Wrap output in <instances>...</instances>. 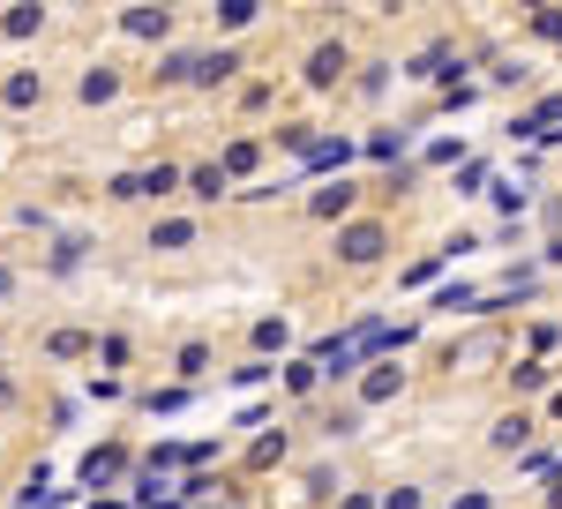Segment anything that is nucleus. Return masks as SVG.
Masks as SVG:
<instances>
[{"label":"nucleus","mask_w":562,"mask_h":509,"mask_svg":"<svg viewBox=\"0 0 562 509\" xmlns=\"http://www.w3.org/2000/svg\"><path fill=\"white\" fill-rule=\"evenodd\" d=\"M383 248H390V233H383V225H352L346 240H338V255H346L352 270H360V262H375Z\"/></svg>","instance_id":"1"},{"label":"nucleus","mask_w":562,"mask_h":509,"mask_svg":"<svg viewBox=\"0 0 562 509\" xmlns=\"http://www.w3.org/2000/svg\"><path fill=\"white\" fill-rule=\"evenodd\" d=\"M307 76H315V83H338V76H346V45H323V53H315V68H307Z\"/></svg>","instance_id":"2"},{"label":"nucleus","mask_w":562,"mask_h":509,"mask_svg":"<svg viewBox=\"0 0 562 509\" xmlns=\"http://www.w3.org/2000/svg\"><path fill=\"white\" fill-rule=\"evenodd\" d=\"M525 434H532V420H525V412H510V420L495 427V450H525Z\"/></svg>","instance_id":"3"},{"label":"nucleus","mask_w":562,"mask_h":509,"mask_svg":"<svg viewBox=\"0 0 562 509\" xmlns=\"http://www.w3.org/2000/svg\"><path fill=\"white\" fill-rule=\"evenodd\" d=\"M562 121V98H548V105H540V113H532V121H518V135H548V127Z\"/></svg>","instance_id":"4"},{"label":"nucleus","mask_w":562,"mask_h":509,"mask_svg":"<svg viewBox=\"0 0 562 509\" xmlns=\"http://www.w3.org/2000/svg\"><path fill=\"white\" fill-rule=\"evenodd\" d=\"M390 389H397V367H383V375H368V382H360V397H368V405H383Z\"/></svg>","instance_id":"5"},{"label":"nucleus","mask_w":562,"mask_h":509,"mask_svg":"<svg viewBox=\"0 0 562 509\" xmlns=\"http://www.w3.org/2000/svg\"><path fill=\"white\" fill-rule=\"evenodd\" d=\"M532 31H540V38H562V15H555V8H540V15H532Z\"/></svg>","instance_id":"6"},{"label":"nucleus","mask_w":562,"mask_h":509,"mask_svg":"<svg viewBox=\"0 0 562 509\" xmlns=\"http://www.w3.org/2000/svg\"><path fill=\"white\" fill-rule=\"evenodd\" d=\"M458 509H487V495H465V502H458Z\"/></svg>","instance_id":"7"},{"label":"nucleus","mask_w":562,"mask_h":509,"mask_svg":"<svg viewBox=\"0 0 562 509\" xmlns=\"http://www.w3.org/2000/svg\"><path fill=\"white\" fill-rule=\"evenodd\" d=\"M548 509H562V479H555V495H548Z\"/></svg>","instance_id":"8"},{"label":"nucleus","mask_w":562,"mask_h":509,"mask_svg":"<svg viewBox=\"0 0 562 509\" xmlns=\"http://www.w3.org/2000/svg\"><path fill=\"white\" fill-rule=\"evenodd\" d=\"M555 420H562V397H555Z\"/></svg>","instance_id":"9"}]
</instances>
